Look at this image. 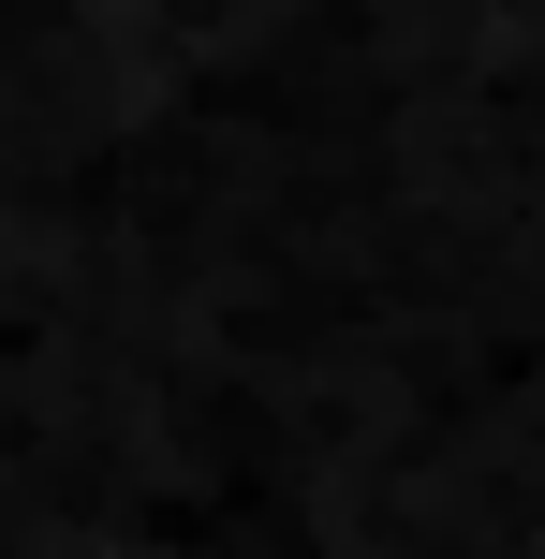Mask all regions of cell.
Masks as SVG:
<instances>
[{
    "mask_svg": "<svg viewBox=\"0 0 545 559\" xmlns=\"http://www.w3.org/2000/svg\"><path fill=\"white\" fill-rule=\"evenodd\" d=\"M88 559H192V545H163V531H133V545H88Z\"/></svg>",
    "mask_w": 545,
    "mask_h": 559,
    "instance_id": "cell-1",
    "label": "cell"
}]
</instances>
